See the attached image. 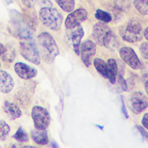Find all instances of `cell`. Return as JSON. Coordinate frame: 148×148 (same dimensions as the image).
Here are the masks:
<instances>
[{
	"label": "cell",
	"mask_w": 148,
	"mask_h": 148,
	"mask_svg": "<svg viewBox=\"0 0 148 148\" xmlns=\"http://www.w3.org/2000/svg\"><path fill=\"white\" fill-rule=\"evenodd\" d=\"M147 47H148V43L147 42H144L142 43L139 46V51L140 55L142 57L147 60Z\"/></svg>",
	"instance_id": "25"
},
{
	"label": "cell",
	"mask_w": 148,
	"mask_h": 148,
	"mask_svg": "<svg viewBox=\"0 0 148 148\" xmlns=\"http://www.w3.org/2000/svg\"><path fill=\"white\" fill-rule=\"evenodd\" d=\"M31 138L34 142L39 145L43 146L49 143V137L46 130L35 129L31 131Z\"/></svg>",
	"instance_id": "16"
},
{
	"label": "cell",
	"mask_w": 148,
	"mask_h": 148,
	"mask_svg": "<svg viewBox=\"0 0 148 148\" xmlns=\"http://www.w3.org/2000/svg\"><path fill=\"white\" fill-rule=\"evenodd\" d=\"M121 110L123 111V113H124V116H125V117L127 119L128 118V112L127 111V109L125 108V104L124 103V101H123V98H121Z\"/></svg>",
	"instance_id": "30"
},
{
	"label": "cell",
	"mask_w": 148,
	"mask_h": 148,
	"mask_svg": "<svg viewBox=\"0 0 148 148\" xmlns=\"http://www.w3.org/2000/svg\"><path fill=\"white\" fill-rule=\"evenodd\" d=\"M35 32V28L31 21H24L18 23L12 29V33L18 39L29 40L32 39Z\"/></svg>",
	"instance_id": "8"
},
{
	"label": "cell",
	"mask_w": 148,
	"mask_h": 148,
	"mask_svg": "<svg viewBox=\"0 0 148 148\" xmlns=\"http://www.w3.org/2000/svg\"><path fill=\"white\" fill-rule=\"evenodd\" d=\"M93 64L98 72L104 78L108 79L107 62L101 58H95L93 61Z\"/></svg>",
	"instance_id": "18"
},
{
	"label": "cell",
	"mask_w": 148,
	"mask_h": 148,
	"mask_svg": "<svg viewBox=\"0 0 148 148\" xmlns=\"http://www.w3.org/2000/svg\"><path fill=\"white\" fill-rule=\"evenodd\" d=\"M114 34L111 28L105 23H97L93 27L92 36L98 45L106 47Z\"/></svg>",
	"instance_id": "4"
},
{
	"label": "cell",
	"mask_w": 148,
	"mask_h": 148,
	"mask_svg": "<svg viewBox=\"0 0 148 148\" xmlns=\"http://www.w3.org/2000/svg\"><path fill=\"white\" fill-rule=\"evenodd\" d=\"M119 81L120 84V86L121 87V88L124 91H127V89H128L127 84L126 82L124 80V77L121 75H119Z\"/></svg>",
	"instance_id": "26"
},
{
	"label": "cell",
	"mask_w": 148,
	"mask_h": 148,
	"mask_svg": "<svg viewBox=\"0 0 148 148\" xmlns=\"http://www.w3.org/2000/svg\"><path fill=\"white\" fill-rule=\"evenodd\" d=\"M13 137L20 142H26L28 140V135L21 127H20L17 129Z\"/></svg>",
	"instance_id": "24"
},
{
	"label": "cell",
	"mask_w": 148,
	"mask_h": 148,
	"mask_svg": "<svg viewBox=\"0 0 148 148\" xmlns=\"http://www.w3.org/2000/svg\"><path fill=\"white\" fill-rule=\"evenodd\" d=\"M42 1L43 2V3L49 5V6H52V5H53L50 0H42Z\"/></svg>",
	"instance_id": "33"
},
{
	"label": "cell",
	"mask_w": 148,
	"mask_h": 148,
	"mask_svg": "<svg viewBox=\"0 0 148 148\" xmlns=\"http://www.w3.org/2000/svg\"><path fill=\"white\" fill-rule=\"evenodd\" d=\"M148 28L147 27H146V28H145V29L143 31V36L145 37V38L146 39V40H147V34H148Z\"/></svg>",
	"instance_id": "32"
},
{
	"label": "cell",
	"mask_w": 148,
	"mask_h": 148,
	"mask_svg": "<svg viewBox=\"0 0 148 148\" xmlns=\"http://www.w3.org/2000/svg\"><path fill=\"white\" fill-rule=\"evenodd\" d=\"M108 70V80L110 83L114 84L116 83V76L117 74V64L114 58H109L107 61Z\"/></svg>",
	"instance_id": "17"
},
{
	"label": "cell",
	"mask_w": 148,
	"mask_h": 148,
	"mask_svg": "<svg viewBox=\"0 0 148 148\" xmlns=\"http://www.w3.org/2000/svg\"><path fill=\"white\" fill-rule=\"evenodd\" d=\"M23 4L28 8H31L34 6L37 0H21Z\"/></svg>",
	"instance_id": "27"
},
{
	"label": "cell",
	"mask_w": 148,
	"mask_h": 148,
	"mask_svg": "<svg viewBox=\"0 0 148 148\" xmlns=\"http://www.w3.org/2000/svg\"><path fill=\"white\" fill-rule=\"evenodd\" d=\"M39 18L42 23L47 28L58 31L62 25L63 16L59 11L51 7H44L39 12Z\"/></svg>",
	"instance_id": "2"
},
{
	"label": "cell",
	"mask_w": 148,
	"mask_h": 148,
	"mask_svg": "<svg viewBox=\"0 0 148 148\" xmlns=\"http://www.w3.org/2000/svg\"><path fill=\"white\" fill-rule=\"evenodd\" d=\"M129 105L131 111L134 113L140 114L147 108L148 101L147 96L141 91H134L130 95Z\"/></svg>",
	"instance_id": "7"
},
{
	"label": "cell",
	"mask_w": 148,
	"mask_h": 148,
	"mask_svg": "<svg viewBox=\"0 0 148 148\" xmlns=\"http://www.w3.org/2000/svg\"><path fill=\"white\" fill-rule=\"evenodd\" d=\"M0 57L2 61L5 62H13L16 57V51L14 47L9 43L5 45V51Z\"/></svg>",
	"instance_id": "19"
},
{
	"label": "cell",
	"mask_w": 148,
	"mask_h": 148,
	"mask_svg": "<svg viewBox=\"0 0 148 148\" xmlns=\"http://www.w3.org/2000/svg\"><path fill=\"white\" fill-rule=\"evenodd\" d=\"M4 112L11 119H16L19 118L22 115V111L20 107L13 102L5 101L2 106Z\"/></svg>",
	"instance_id": "15"
},
{
	"label": "cell",
	"mask_w": 148,
	"mask_h": 148,
	"mask_svg": "<svg viewBox=\"0 0 148 148\" xmlns=\"http://www.w3.org/2000/svg\"><path fill=\"white\" fill-rule=\"evenodd\" d=\"M5 49V46L0 42V56L3 53Z\"/></svg>",
	"instance_id": "31"
},
{
	"label": "cell",
	"mask_w": 148,
	"mask_h": 148,
	"mask_svg": "<svg viewBox=\"0 0 148 148\" xmlns=\"http://www.w3.org/2000/svg\"><path fill=\"white\" fill-rule=\"evenodd\" d=\"M120 57L130 67L134 70L142 68V62L134 50L130 47H123L119 51Z\"/></svg>",
	"instance_id": "9"
},
{
	"label": "cell",
	"mask_w": 148,
	"mask_h": 148,
	"mask_svg": "<svg viewBox=\"0 0 148 148\" xmlns=\"http://www.w3.org/2000/svg\"><path fill=\"white\" fill-rule=\"evenodd\" d=\"M14 86V82L12 76L6 71L0 70V92L8 94Z\"/></svg>",
	"instance_id": "14"
},
{
	"label": "cell",
	"mask_w": 148,
	"mask_h": 148,
	"mask_svg": "<svg viewBox=\"0 0 148 148\" xmlns=\"http://www.w3.org/2000/svg\"><path fill=\"white\" fill-rule=\"evenodd\" d=\"M133 3L135 8L140 13L143 15L147 14V0H134Z\"/></svg>",
	"instance_id": "21"
},
{
	"label": "cell",
	"mask_w": 148,
	"mask_h": 148,
	"mask_svg": "<svg viewBox=\"0 0 148 148\" xmlns=\"http://www.w3.org/2000/svg\"><path fill=\"white\" fill-rule=\"evenodd\" d=\"M10 130V126L3 120H0V141L4 140Z\"/></svg>",
	"instance_id": "23"
},
{
	"label": "cell",
	"mask_w": 148,
	"mask_h": 148,
	"mask_svg": "<svg viewBox=\"0 0 148 148\" xmlns=\"http://www.w3.org/2000/svg\"><path fill=\"white\" fill-rule=\"evenodd\" d=\"M14 69L17 76L24 80L31 79L38 74L36 68L21 62H16L14 65Z\"/></svg>",
	"instance_id": "13"
},
{
	"label": "cell",
	"mask_w": 148,
	"mask_h": 148,
	"mask_svg": "<svg viewBox=\"0 0 148 148\" xmlns=\"http://www.w3.org/2000/svg\"><path fill=\"white\" fill-rule=\"evenodd\" d=\"M59 6L66 12H71L75 8V0H55Z\"/></svg>",
	"instance_id": "20"
},
{
	"label": "cell",
	"mask_w": 148,
	"mask_h": 148,
	"mask_svg": "<svg viewBox=\"0 0 148 148\" xmlns=\"http://www.w3.org/2000/svg\"><path fill=\"white\" fill-rule=\"evenodd\" d=\"M142 27L140 22L133 18L128 21L126 25L120 28L119 34L125 41L134 43L140 41L143 38Z\"/></svg>",
	"instance_id": "3"
},
{
	"label": "cell",
	"mask_w": 148,
	"mask_h": 148,
	"mask_svg": "<svg viewBox=\"0 0 148 148\" xmlns=\"http://www.w3.org/2000/svg\"><path fill=\"white\" fill-rule=\"evenodd\" d=\"M34 127L38 130H46L50 125L51 118L47 110L40 106H34L31 110Z\"/></svg>",
	"instance_id": "5"
},
{
	"label": "cell",
	"mask_w": 148,
	"mask_h": 148,
	"mask_svg": "<svg viewBox=\"0 0 148 148\" xmlns=\"http://www.w3.org/2000/svg\"><path fill=\"white\" fill-rule=\"evenodd\" d=\"M96 44L91 40H86L80 46L79 55L83 63L87 67L91 65L92 59L96 53Z\"/></svg>",
	"instance_id": "10"
},
{
	"label": "cell",
	"mask_w": 148,
	"mask_h": 148,
	"mask_svg": "<svg viewBox=\"0 0 148 148\" xmlns=\"http://www.w3.org/2000/svg\"><path fill=\"white\" fill-rule=\"evenodd\" d=\"M0 67H1V63H0Z\"/></svg>",
	"instance_id": "34"
},
{
	"label": "cell",
	"mask_w": 148,
	"mask_h": 148,
	"mask_svg": "<svg viewBox=\"0 0 148 148\" xmlns=\"http://www.w3.org/2000/svg\"><path fill=\"white\" fill-rule=\"evenodd\" d=\"M68 31V38L69 39L74 51L77 56H79L80 42L84 34L83 28L79 24L71 29H69Z\"/></svg>",
	"instance_id": "12"
},
{
	"label": "cell",
	"mask_w": 148,
	"mask_h": 148,
	"mask_svg": "<svg viewBox=\"0 0 148 148\" xmlns=\"http://www.w3.org/2000/svg\"><path fill=\"white\" fill-rule=\"evenodd\" d=\"M87 12L83 8L72 11L66 17L65 21V26L67 29H71L87 20Z\"/></svg>",
	"instance_id": "11"
},
{
	"label": "cell",
	"mask_w": 148,
	"mask_h": 148,
	"mask_svg": "<svg viewBox=\"0 0 148 148\" xmlns=\"http://www.w3.org/2000/svg\"><path fill=\"white\" fill-rule=\"evenodd\" d=\"M136 127L137 128V129L138 130V131L140 132V134L145 138H146V139H147L148 138V134H147V132L140 125H136Z\"/></svg>",
	"instance_id": "28"
},
{
	"label": "cell",
	"mask_w": 148,
	"mask_h": 148,
	"mask_svg": "<svg viewBox=\"0 0 148 148\" xmlns=\"http://www.w3.org/2000/svg\"><path fill=\"white\" fill-rule=\"evenodd\" d=\"M37 47L40 58L49 64L53 63L60 54L56 40L47 32H43L38 35Z\"/></svg>",
	"instance_id": "1"
},
{
	"label": "cell",
	"mask_w": 148,
	"mask_h": 148,
	"mask_svg": "<svg viewBox=\"0 0 148 148\" xmlns=\"http://www.w3.org/2000/svg\"><path fill=\"white\" fill-rule=\"evenodd\" d=\"M148 113H146L143 117H142V125L146 128H148V124H147V120H148Z\"/></svg>",
	"instance_id": "29"
},
{
	"label": "cell",
	"mask_w": 148,
	"mask_h": 148,
	"mask_svg": "<svg viewBox=\"0 0 148 148\" xmlns=\"http://www.w3.org/2000/svg\"><path fill=\"white\" fill-rule=\"evenodd\" d=\"M20 52L21 56L29 62L39 65L41 58L36 44L31 41L20 43Z\"/></svg>",
	"instance_id": "6"
},
{
	"label": "cell",
	"mask_w": 148,
	"mask_h": 148,
	"mask_svg": "<svg viewBox=\"0 0 148 148\" xmlns=\"http://www.w3.org/2000/svg\"><path fill=\"white\" fill-rule=\"evenodd\" d=\"M95 17L97 20L105 23H109L112 20V16L108 12L99 9L96 10L95 13Z\"/></svg>",
	"instance_id": "22"
}]
</instances>
